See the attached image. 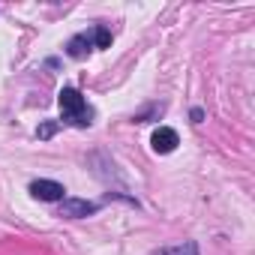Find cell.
Wrapping results in <instances>:
<instances>
[{
	"instance_id": "obj_1",
	"label": "cell",
	"mask_w": 255,
	"mask_h": 255,
	"mask_svg": "<svg viewBox=\"0 0 255 255\" xmlns=\"http://www.w3.org/2000/svg\"><path fill=\"white\" fill-rule=\"evenodd\" d=\"M57 102H60V111H63V117H66L72 126H90V117H93V111L87 108V102H84V96H81L78 90H72V87H63V90H60V96H57Z\"/></svg>"
},
{
	"instance_id": "obj_2",
	"label": "cell",
	"mask_w": 255,
	"mask_h": 255,
	"mask_svg": "<svg viewBox=\"0 0 255 255\" xmlns=\"http://www.w3.org/2000/svg\"><path fill=\"white\" fill-rule=\"evenodd\" d=\"M96 210H99V204H93V201H84V198H60V216L81 219V216H90Z\"/></svg>"
},
{
	"instance_id": "obj_3",
	"label": "cell",
	"mask_w": 255,
	"mask_h": 255,
	"mask_svg": "<svg viewBox=\"0 0 255 255\" xmlns=\"http://www.w3.org/2000/svg\"><path fill=\"white\" fill-rule=\"evenodd\" d=\"M30 195L39 201H60L63 198V186L54 180H33L30 183Z\"/></svg>"
},
{
	"instance_id": "obj_4",
	"label": "cell",
	"mask_w": 255,
	"mask_h": 255,
	"mask_svg": "<svg viewBox=\"0 0 255 255\" xmlns=\"http://www.w3.org/2000/svg\"><path fill=\"white\" fill-rule=\"evenodd\" d=\"M150 144H153L156 153H171L180 144V138H177V132L171 129V126H159V129L153 132V138H150Z\"/></svg>"
},
{
	"instance_id": "obj_5",
	"label": "cell",
	"mask_w": 255,
	"mask_h": 255,
	"mask_svg": "<svg viewBox=\"0 0 255 255\" xmlns=\"http://www.w3.org/2000/svg\"><path fill=\"white\" fill-rule=\"evenodd\" d=\"M90 48H93V30H90V33H78V36H72L69 45H66V54L75 57V60H81V57L90 54Z\"/></svg>"
},
{
	"instance_id": "obj_6",
	"label": "cell",
	"mask_w": 255,
	"mask_h": 255,
	"mask_svg": "<svg viewBox=\"0 0 255 255\" xmlns=\"http://www.w3.org/2000/svg\"><path fill=\"white\" fill-rule=\"evenodd\" d=\"M93 45L96 48H111V33L105 27H93Z\"/></svg>"
},
{
	"instance_id": "obj_7",
	"label": "cell",
	"mask_w": 255,
	"mask_h": 255,
	"mask_svg": "<svg viewBox=\"0 0 255 255\" xmlns=\"http://www.w3.org/2000/svg\"><path fill=\"white\" fill-rule=\"evenodd\" d=\"M162 255H198V246L189 240V243H183V246H174V249H165Z\"/></svg>"
},
{
	"instance_id": "obj_8",
	"label": "cell",
	"mask_w": 255,
	"mask_h": 255,
	"mask_svg": "<svg viewBox=\"0 0 255 255\" xmlns=\"http://www.w3.org/2000/svg\"><path fill=\"white\" fill-rule=\"evenodd\" d=\"M54 132H57V123H54V120H48V123H42V126H39V129H36V135H39V138H51Z\"/></svg>"
}]
</instances>
